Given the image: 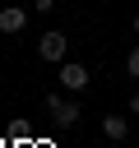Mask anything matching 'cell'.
<instances>
[{
  "instance_id": "6",
  "label": "cell",
  "mask_w": 139,
  "mask_h": 148,
  "mask_svg": "<svg viewBox=\"0 0 139 148\" xmlns=\"http://www.w3.org/2000/svg\"><path fill=\"white\" fill-rule=\"evenodd\" d=\"M125 69H130V79H139V46H134V51L125 56Z\"/></svg>"
},
{
  "instance_id": "4",
  "label": "cell",
  "mask_w": 139,
  "mask_h": 148,
  "mask_svg": "<svg viewBox=\"0 0 139 148\" xmlns=\"http://www.w3.org/2000/svg\"><path fill=\"white\" fill-rule=\"evenodd\" d=\"M23 23H28V14L19 5H5L0 9V32H23Z\"/></svg>"
},
{
  "instance_id": "1",
  "label": "cell",
  "mask_w": 139,
  "mask_h": 148,
  "mask_svg": "<svg viewBox=\"0 0 139 148\" xmlns=\"http://www.w3.org/2000/svg\"><path fill=\"white\" fill-rule=\"evenodd\" d=\"M46 111H51V120H56L60 130L79 125V102H60V97H46Z\"/></svg>"
},
{
  "instance_id": "3",
  "label": "cell",
  "mask_w": 139,
  "mask_h": 148,
  "mask_svg": "<svg viewBox=\"0 0 139 148\" xmlns=\"http://www.w3.org/2000/svg\"><path fill=\"white\" fill-rule=\"evenodd\" d=\"M37 51H42V60H65V32H42Z\"/></svg>"
},
{
  "instance_id": "7",
  "label": "cell",
  "mask_w": 139,
  "mask_h": 148,
  "mask_svg": "<svg viewBox=\"0 0 139 148\" xmlns=\"http://www.w3.org/2000/svg\"><path fill=\"white\" fill-rule=\"evenodd\" d=\"M32 5H37V9H56V0H32Z\"/></svg>"
},
{
  "instance_id": "8",
  "label": "cell",
  "mask_w": 139,
  "mask_h": 148,
  "mask_svg": "<svg viewBox=\"0 0 139 148\" xmlns=\"http://www.w3.org/2000/svg\"><path fill=\"white\" fill-rule=\"evenodd\" d=\"M130 111H134V116H139V92H134V97H130Z\"/></svg>"
},
{
  "instance_id": "9",
  "label": "cell",
  "mask_w": 139,
  "mask_h": 148,
  "mask_svg": "<svg viewBox=\"0 0 139 148\" xmlns=\"http://www.w3.org/2000/svg\"><path fill=\"white\" fill-rule=\"evenodd\" d=\"M134 32H139V14H134Z\"/></svg>"
},
{
  "instance_id": "5",
  "label": "cell",
  "mask_w": 139,
  "mask_h": 148,
  "mask_svg": "<svg viewBox=\"0 0 139 148\" xmlns=\"http://www.w3.org/2000/svg\"><path fill=\"white\" fill-rule=\"evenodd\" d=\"M102 134H107V139H125V134H130V120H125V116H102Z\"/></svg>"
},
{
  "instance_id": "2",
  "label": "cell",
  "mask_w": 139,
  "mask_h": 148,
  "mask_svg": "<svg viewBox=\"0 0 139 148\" xmlns=\"http://www.w3.org/2000/svg\"><path fill=\"white\" fill-rule=\"evenodd\" d=\"M56 79H60V83H65V88H74V92H83V88H88V69H83V65H79V60H65V65H60V74H56Z\"/></svg>"
}]
</instances>
